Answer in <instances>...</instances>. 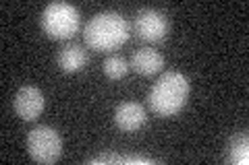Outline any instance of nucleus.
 <instances>
[{"instance_id": "obj_11", "label": "nucleus", "mask_w": 249, "mask_h": 165, "mask_svg": "<svg viewBox=\"0 0 249 165\" xmlns=\"http://www.w3.org/2000/svg\"><path fill=\"white\" fill-rule=\"evenodd\" d=\"M229 161L231 163H241L245 165L249 161V151H247V135H237L229 145Z\"/></svg>"}, {"instance_id": "obj_6", "label": "nucleus", "mask_w": 249, "mask_h": 165, "mask_svg": "<svg viewBox=\"0 0 249 165\" xmlns=\"http://www.w3.org/2000/svg\"><path fill=\"white\" fill-rule=\"evenodd\" d=\"M44 105H46L44 93L37 87H34V85H25V87H21L15 93V99H13L15 114L25 122L37 120L44 112Z\"/></svg>"}, {"instance_id": "obj_10", "label": "nucleus", "mask_w": 249, "mask_h": 165, "mask_svg": "<svg viewBox=\"0 0 249 165\" xmlns=\"http://www.w3.org/2000/svg\"><path fill=\"white\" fill-rule=\"evenodd\" d=\"M102 70H104V75L108 78H112V81H119V78L127 76L131 66H129V62L124 60L123 56H108L102 62Z\"/></svg>"}, {"instance_id": "obj_5", "label": "nucleus", "mask_w": 249, "mask_h": 165, "mask_svg": "<svg viewBox=\"0 0 249 165\" xmlns=\"http://www.w3.org/2000/svg\"><path fill=\"white\" fill-rule=\"evenodd\" d=\"M133 31L142 42L158 44L168 33V19L156 9H142L135 15Z\"/></svg>"}, {"instance_id": "obj_9", "label": "nucleus", "mask_w": 249, "mask_h": 165, "mask_svg": "<svg viewBox=\"0 0 249 165\" xmlns=\"http://www.w3.org/2000/svg\"><path fill=\"white\" fill-rule=\"evenodd\" d=\"M56 62L62 73H69V75H75L79 70L85 68L88 64V52L83 50V45L79 44H67L65 48H60Z\"/></svg>"}, {"instance_id": "obj_3", "label": "nucleus", "mask_w": 249, "mask_h": 165, "mask_svg": "<svg viewBox=\"0 0 249 165\" xmlns=\"http://www.w3.org/2000/svg\"><path fill=\"white\" fill-rule=\"evenodd\" d=\"M40 25L44 33L56 42H67L79 33L81 13L69 2H50L42 13Z\"/></svg>"}, {"instance_id": "obj_4", "label": "nucleus", "mask_w": 249, "mask_h": 165, "mask_svg": "<svg viewBox=\"0 0 249 165\" xmlns=\"http://www.w3.org/2000/svg\"><path fill=\"white\" fill-rule=\"evenodd\" d=\"M27 153L37 163H56L62 155V136L50 126H36L27 135Z\"/></svg>"}, {"instance_id": "obj_8", "label": "nucleus", "mask_w": 249, "mask_h": 165, "mask_svg": "<svg viewBox=\"0 0 249 165\" xmlns=\"http://www.w3.org/2000/svg\"><path fill=\"white\" fill-rule=\"evenodd\" d=\"M129 66L142 76H154L164 68V56L154 48H139L131 56Z\"/></svg>"}, {"instance_id": "obj_2", "label": "nucleus", "mask_w": 249, "mask_h": 165, "mask_svg": "<svg viewBox=\"0 0 249 165\" xmlns=\"http://www.w3.org/2000/svg\"><path fill=\"white\" fill-rule=\"evenodd\" d=\"M191 85L189 78L181 73H164L154 83L147 95V105L160 118H173L177 116L187 104Z\"/></svg>"}, {"instance_id": "obj_7", "label": "nucleus", "mask_w": 249, "mask_h": 165, "mask_svg": "<svg viewBox=\"0 0 249 165\" xmlns=\"http://www.w3.org/2000/svg\"><path fill=\"white\" fill-rule=\"evenodd\" d=\"M147 114L145 107L135 101H123V104L114 109V124L123 132H137L145 126Z\"/></svg>"}, {"instance_id": "obj_1", "label": "nucleus", "mask_w": 249, "mask_h": 165, "mask_svg": "<svg viewBox=\"0 0 249 165\" xmlns=\"http://www.w3.org/2000/svg\"><path fill=\"white\" fill-rule=\"evenodd\" d=\"M131 37L127 19L119 13H98L83 29V39L93 52H114Z\"/></svg>"}]
</instances>
